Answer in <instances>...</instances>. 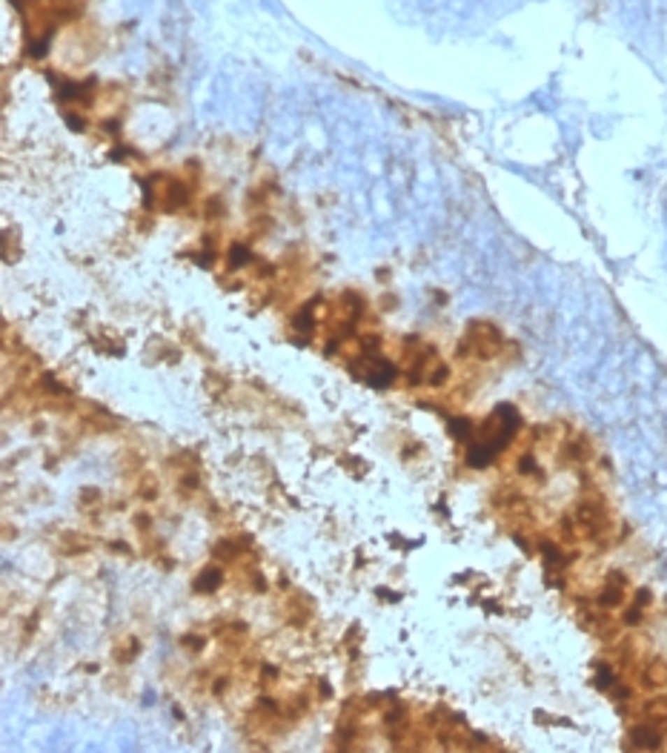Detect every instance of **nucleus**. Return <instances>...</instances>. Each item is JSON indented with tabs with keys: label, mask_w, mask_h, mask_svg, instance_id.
Listing matches in <instances>:
<instances>
[{
	"label": "nucleus",
	"mask_w": 667,
	"mask_h": 753,
	"mask_svg": "<svg viewBox=\"0 0 667 753\" xmlns=\"http://www.w3.org/2000/svg\"><path fill=\"white\" fill-rule=\"evenodd\" d=\"M501 352V333L487 321H473L467 327V336L459 341V355L493 358Z\"/></svg>",
	"instance_id": "obj_1"
},
{
	"label": "nucleus",
	"mask_w": 667,
	"mask_h": 753,
	"mask_svg": "<svg viewBox=\"0 0 667 753\" xmlns=\"http://www.w3.org/2000/svg\"><path fill=\"white\" fill-rule=\"evenodd\" d=\"M221 585H224V570L215 567V564L206 567V570H201L198 579H195V590H198V593H215Z\"/></svg>",
	"instance_id": "obj_2"
},
{
	"label": "nucleus",
	"mask_w": 667,
	"mask_h": 753,
	"mask_svg": "<svg viewBox=\"0 0 667 753\" xmlns=\"http://www.w3.org/2000/svg\"><path fill=\"white\" fill-rule=\"evenodd\" d=\"M630 739H633L636 747H647V750H653V747L661 745V733H659V728L653 725V722H650V725H639V728L630 733Z\"/></svg>",
	"instance_id": "obj_3"
},
{
	"label": "nucleus",
	"mask_w": 667,
	"mask_h": 753,
	"mask_svg": "<svg viewBox=\"0 0 667 753\" xmlns=\"http://www.w3.org/2000/svg\"><path fill=\"white\" fill-rule=\"evenodd\" d=\"M227 261H229V266H232V269H241V266L252 264V252H250V247H244V244H232V247H229Z\"/></svg>",
	"instance_id": "obj_4"
},
{
	"label": "nucleus",
	"mask_w": 667,
	"mask_h": 753,
	"mask_svg": "<svg viewBox=\"0 0 667 753\" xmlns=\"http://www.w3.org/2000/svg\"><path fill=\"white\" fill-rule=\"evenodd\" d=\"M450 433L456 436L459 441H467V438L475 436V427H473V421H470V418H461V415L456 418V415H452V421H450Z\"/></svg>",
	"instance_id": "obj_5"
},
{
	"label": "nucleus",
	"mask_w": 667,
	"mask_h": 753,
	"mask_svg": "<svg viewBox=\"0 0 667 753\" xmlns=\"http://www.w3.org/2000/svg\"><path fill=\"white\" fill-rule=\"evenodd\" d=\"M292 329H295V333H313V329H315L313 307H307V310H301V313L292 315Z\"/></svg>",
	"instance_id": "obj_6"
},
{
	"label": "nucleus",
	"mask_w": 667,
	"mask_h": 753,
	"mask_svg": "<svg viewBox=\"0 0 667 753\" xmlns=\"http://www.w3.org/2000/svg\"><path fill=\"white\" fill-rule=\"evenodd\" d=\"M238 556H241V545H235V541H218V545H215V559L235 561Z\"/></svg>",
	"instance_id": "obj_7"
},
{
	"label": "nucleus",
	"mask_w": 667,
	"mask_h": 753,
	"mask_svg": "<svg viewBox=\"0 0 667 753\" xmlns=\"http://www.w3.org/2000/svg\"><path fill=\"white\" fill-rule=\"evenodd\" d=\"M401 719H404V705H396V708H389V710L384 713V722H387V725H399Z\"/></svg>",
	"instance_id": "obj_8"
},
{
	"label": "nucleus",
	"mask_w": 667,
	"mask_h": 753,
	"mask_svg": "<svg viewBox=\"0 0 667 753\" xmlns=\"http://www.w3.org/2000/svg\"><path fill=\"white\" fill-rule=\"evenodd\" d=\"M180 645H184L187 650H201V647H203V636L187 633V636H180Z\"/></svg>",
	"instance_id": "obj_9"
},
{
	"label": "nucleus",
	"mask_w": 667,
	"mask_h": 753,
	"mask_svg": "<svg viewBox=\"0 0 667 753\" xmlns=\"http://www.w3.org/2000/svg\"><path fill=\"white\" fill-rule=\"evenodd\" d=\"M519 473H524V475L536 473V459H533V456H522V459H519Z\"/></svg>",
	"instance_id": "obj_10"
},
{
	"label": "nucleus",
	"mask_w": 667,
	"mask_h": 753,
	"mask_svg": "<svg viewBox=\"0 0 667 753\" xmlns=\"http://www.w3.org/2000/svg\"><path fill=\"white\" fill-rule=\"evenodd\" d=\"M180 485H184V490H198L201 487V478L195 473H187L184 478H180Z\"/></svg>",
	"instance_id": "obj_11"
},
{
	"label": "nucleus",
	"mask_w": 667,
	"mask_h": 753,
	"mask_svg": "<svg viewBox=\"0 0 667 753\" xmlns=\"http://www.w3.org/2000/svg\"><path fill=\"white\" fill-rule=\"evenodd\" d=\"M227 687H229V682H227V679H218L215 684H212V694H215V696H224V694H227Z\"/></svg>",
	"instance_id": "obj_12"
},
{
	"label": "nucleus",
	"mask_w": 667,
	"mask_h": 753,
	"mask_svg": "<svg viewBox=\"0 0 667 753\" xmlns=\"http://www.w3.org/2000/svg\"><path fill=\"white\" fill-rule=\"evenodd\" d=\"M329 694H332V690H329V684H327V682H321V696H324V699H327V696H329Z\"/></svg>",
	"instance_id": "obj_13"
}]
</instances>
